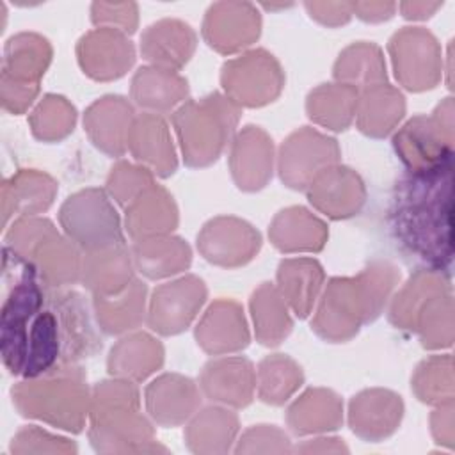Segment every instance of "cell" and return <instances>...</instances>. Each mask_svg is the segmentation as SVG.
I'll list each match as a JSON object with an SVG mask.
<instances>
[{"label":"cell","instance_id":"cell-1","mask_svg":"<svg viewBox=\"0 0 455 455\" xmlns=\"http://www.w3.org/2000/svg\"><path fill=\"white\" fill-rule=\"evenodd\" d=\"M395 199L398 238L419 258L441 267L451 259V160L437 167L411 172Z\"/></svg>","mask_w":455,"mask_h":455},{"label":"cell","instance_id":"cell-2","mask_svg":"<svg viewBox=\"0 0 455 455\" xmlns=\"http://www.w3.org/2000/svg\"><path fill=\"white\" fill-rule=\"evenodd\" d=\"M59 217L69 238L85 251L124 245L119 217L100 188H87L69 196Z\"/></svg>","mask_w":455,"mask_h":455},{"label":"cell","instance_id":"cell-3","mask_svg":"<svg viewBox=\"0 0 455 455\" xmlns=\"http://www.w3.org/2000/svg\"><path fill=\"white\" fill-rule=\"evenodd\" d=\"M204 299V283L194 275L162 284L153 293L148 323L160 334H178L188 327Z\"/></svg>","mask_w":455,"mask_h":455},{"label":"cell","instance_id":"cell-4","mask_svg":"<svg viewBox=\"0 0 455 455\" xmlns=\"http://www.w3.org/2000/svg\"><path fill=\"white\" fill-rule=\"evenodd\" d=\"M283 146L302 155L300 158H281L279 162L281 180L295 190L307 188L309 183L315 180V176L325 167H329V164L318 158H311V155L339 156V148L334 139L325 137L307 126L291 133Z\"/></svg>","mask_w":455,"mask_h":455},{"label":"cell","instance_id":"cell-5","mask_svg":"<svg viewBox=\"0 0 455 455\" xmlns=\"http://www.w3.org/2000/svg\"><path fill=\"white\" fill-rule=\"evenodd\" d=\"M254 236H259V235L247 222L235 217H219L210 220L203 228L201 235L197 236V247L208 261L224 265V267H236L252 259L259 247L245 245V243H231V242L228 243V238L245 240Z\"/></svg>","mask_w":455,"mask_h":455},{"label":"cell","instance_id":"cell-6","mask_svg":"<svg viewBox=\"0 0 455 455\" xmlns=\"http://www.w3.org/2000/svg\"><path fill=\"white\" fill-rule=\"evenodd\" d=\"M132 119L133 110L124 98L105 96L89 107L84 124L100 149L112 156H121L128 142Z\"/></svg>","mask_w":455,"mask_h":455},{"label":"cell","instance_id":"cell-7","mask_svg":"<svg viewBox=\"0 0 455 455\" xmlns=\"http://www.w3.org/2000/svg\"><path fill=\"white\" fill-rule=\"evenodd\" d=\"M201 386L210 400L243 407L252 400L254 371L245 357L210 361L203 368Z\"/></svg>","mask_w":455,"mask_h":455},{"label":"cell","instance_id":"cell-8","mask_svg":"<svg viewBox=\"0 0 455 455\" xmlns=\"http://www.w3.org/2000/svg\"><path fill=\"white\" fill-rule=\"evenodd\" d=\"M231 169L236 185L243 190H258L272 174V140L258 126H247L238 133Z\"/></svg>","mask_w":455,"mask_h":455},{"label":"cell","instance_id":"cell-9","mask_svg":"<svg viewBox=\"0 0 455 455\" xmlns=\"http://www.w3.org/2000/svg\"><path fill=\"white\" fill-rule=\"evenodd\" d=\"M50 57L52 48L44 37L36 34L12 36L5 44L2 82L37 87V80L44 73Z\"/></svg>","mask_w":455,"mask_h":455},{"label":"cell","instance_id":"cell-10","mask_svg":"<svg viewBox=\"0 0 455 455\" xmlns=\"http://www.w3.org/2000/svg\"><path fill=\"white\" fill-rule=\"evenodd\" d=\"M128 144L139 162H146L158 176H171L176 171V156L167 133V124L155 114L137 117L128 133Z\"/></svg>","mask_w":455,"mask_h":455},{"label":"cell","instance_id":"cell-11","mask_svg":"<svg viewBox=\"0 0 455 455\" xmlns=\"http://www.w3.org/2000/svg\"><path fill=\"white\" fill-rule=\"evenodd\" d=\"M126 245L87 251L82 265L84 286L94 295H116L133 279Z\"/></svg>","mask_w":455,"mask_h":455},{"label":"cell","instance_id":"cell-12","mask_svg":"<svg viewBox=\"0 0 455 455\" xmlns=\"http://www.w3.org/2000/svg\"><path fill=\"white\" fill-rule=\"evenodd\" d=\"M196 384L188 377L181 375H162L153 380L146 391L148 411L155 421L165 427H174L183 423L197 407L199 396L178 398L180 395L194 389Z\"/></svg>","mask_w":455,"mask_h":455},{"label":"cell","instance_id":"cell-13","mask_svg":"<svg viewBox=\"0 0 455 455\" xmlns=\"http://www.w3.org/2000/svg\"><path fill=\"white\" fill-rule=\"evenodd\" d=\"M322 279V267L315 259H283L277 268V281L283 297L300 318L309 315Z\"/></svg>","mask_w":455,"mask_h":455},{"label":"cell","instance_id":"cell-14","mask_svg":"<svg viewBox=\"0 0 455 455\" xmlns=\"http://www.w3.org/2000/svg\"><path fill=\"white\" fill-rule=\"evenodd\" d=\"M187 91V80L165 68H140L132 84L135 103L160 112L172 108Z\"/></svg>","mask_w":455,"mask_h":455},{"label":"cell","instance_id":"cell-15","mask_svg":"<svg viewBox=\"0 0 455 455\" xmlns=\"http://www.w3.org/2000/svg\"><path fill=\"white\" fill-rule=\"evenodd\" d=\"M142 41L165 43L160 46L142 48V53L148 60L171 68L183 66L190 59L196 46V36L192 28L176 20H162L151 25L142 36Z\"/></svg>","mask_w":455,"mask_h":455},{"label":"cell","instance_id":"cell-16","mask_svg":"<svg viewBox=\"0 0 455 455\" xmlns=\"http://www.w3.org/2000/svg\"><path fill=\"white\" fill-rule=\"evenodd\" d=\"M55 181L36 171H20L9 181H4V204L11 201V206L4 210V219L7 220L11 212H20L21 215H36L44 212L55 196Z\"/></svg>","mask_w":455,"mask_h":455},{"label":"cell","instance_id":"cell-17","mask_svg":"<svg viewBox=\"0 0 455 455\" xmlns=\"http://www.w3.org/2000/svg\"><path fill=\"white\" fill-rule=\"evenodd\" d=\"M251 309L256 323V336L263 345H279L291 331V320L286 313L284 299L270 286L263 283L251 299Z\"/></svg>","mask_w":455,"mask_h":455},{"label":"cell","instance_id":"cell-18","mask_svg":"<svg viewBox=\"0 0 455 455\" xmlns=\"http://www.w3.org/2000/svg\"><path fill=\"white\" fill-rule=\"evenodd\" d=\"M403 110V96L396 89L384 84H373L361 98L359 130L371 137H384L393 128V123L382 112L402 117Z\"/></svg>","mask_w":455,"mask_h":455},{"label":"cell","instance_id":"cell-19","mask_svg":"<svg viewBox=\"0 0 455 455\" xmlns=\"http://www.w3.org/2000/svg\"><path fill=\"white\" fill-rule=\"evenodd\" d=\"M259 377L261 400L274 405L284 403L304 380L300 368L283 354L263 359L259 364Z\"/></svg>","mask_w":455,"mask_h":455},{"label":"cell","instance_id":"cell-20","mask_svg":"<svg viewBox=\"0 0 455 455\" xmlns=\"http://www.w3.org/2000/svg\"><path fill=\"white\" fill-rule=\"evenodd\" d=\"M151 185H153V176L149 169L133 167L126 162H119L108 176V188L123 204L135 199V194L144 192Z\"/></svg>","mask_w":455,"mask_h":455}]
</instances>
